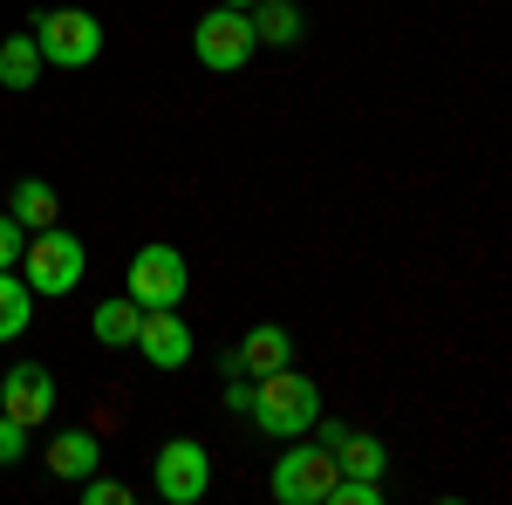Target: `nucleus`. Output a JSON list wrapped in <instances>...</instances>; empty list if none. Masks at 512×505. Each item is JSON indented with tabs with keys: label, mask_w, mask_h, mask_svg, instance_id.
I'll use <instances>...</instances> for the list:
<instances>
[{
	"label": "nucleus",
	"mask_w": 512,
	"mask_h": 505,
	"mask_svg": "<svg viewBox=\"0 0 512 505\" xmlns=\"http://www.w3.org/2000/svg\"><path fill=\"white\" fill-rule=\"evenodd\" d=\"M246 417L253 430H267V437H308V424L321 417V389L315 376H301V369H274V376H253V403H246Z\"/></svg>",
	"instance_id": "nucleus-1"
},
{
	"label": "nucleus",
	"mask_w": 512,
	"mask_h": 505,
	"mask_svg": "<svg viewBox=\"0 0 512 505\" xmlns=\"http://www.w3.org/2000/svg\"><path fill=\"white\" fill-rule=\"evenodd\" d=\"M14 273L35 287L41 301H55V294H76L82 273H89V246H82L76 233H62V226H41V233H28V246H21Z\"/></svg>",
	"instance_id": "nucleus-2"
},
{
	"label": "nucleus",
	"mask_w": 512,
	"mask_h": 505,
	"mask_svg": "<svg viewBox=\"0 0 512 505\" xmlns=\"http://www.w3.org/2000/svg\"><path fill=\"white\" fill-rule=\"evenodd\" d=\"M123 294H130L137 308H185V294H192L185 253L164 246V239H144V246L130 253V267H123Z\"/></svg>",
	"instance_id": "nucleus-3"
},
{
	"label": "nucleus",
	"mask_w": 512,
	"mask_h": 505,
	"mask_svg": "<svg viewBox=\"0 0 512 505\" xmlns=\"http://www.w3.org/2000/svg\"><path fill=\"white\" fill-rule=\"evenodd\" d=\"M35 48L48 69H89L96 55H103V21L89 14V7H48V14H35Z\"/></svg>",
	"instance_id": "nucleus-4"
},
{
	"label": "nucleus",
	"mask_w": 512,
	"mask_h": 505,
	"mask_svg": "<svg viewBox=\"0 0 512 505\" xmlns=\"http://www.w3.org/2000/svg\"><path fill=\"white\" fill-rule=\"evenodd\" d=\"M253 21H246V7H212V14H198L192 28V55L198 69H212V76H239L246 62H253Z\"/></svg>",
	"instance_id": "nucleus-5"
},
{
	"label": "nucleus",
	"mask_w": 512,
	"mask_h": 505,
	"mask_svg": "<svg viewBox=\"0 0 512 505\" xmlns=\"http://www.w3.org/2000/svg\"><path fill=\"white\" fill-rule=\"evenodd\" d=\"M151 492L164 505H198L212 492V451L198 437H164L158 458H151Z\"/></svg>",
	"instance_id": "nucleus-6"
},
{
	"label": "nucleus",
	"mask_w": 512,
	"mask_h": 505,
	"mask_svg": "<svg viewBox=\"0 0 512 505\" xmlns=\"http://www.w3.org/2000/svg\"><path fill=\"white\" fill-rule=\"evenodd\" d=\"M287 444H294V437H287ZM335 478H342L335 451H321V444H294V451H280V458H274V478H267V492H274L280 505H321Z\"/></svg>",
	"instance_id": "nucleus-7"
},
{
	"label": "nucleus",
	"mask_w": 512,
	"mask_h": 505,
	"mask_svg": "<svg viewBox=\"0 0 512 505\" xmlns=\"http://www.w3.org/2000/svg\"><path fill=\"white\" fill-rule=\"evenodd\" d=\"M0 410H7L14 424L41 430L55 417V369H48V362H14V369L0 376Z\"/></svg>",
	"instance_id": "nucleus-8"
},
{
	"label": "nucleus",
	"mask_w": 512,
	"mask_h": 505,
	"mask_svg": "<svg viewBox=\"0 0 512 505\" xmlns=\"http://www.w3.org/2000/svg\"><path fill=\"white\" fill-rule=\"evenodd\" d=\"M130 349L144 355L151 369H185L192 362V328H185V314L178 308H144V321H137V342Z\"/></svg>",
	"instance_id": "nucleus-9"
},
{
	"label": "nucleus",
	"mask_w": 512,
	"mask_h": 505,
	"mask_svg": "<svg viewBox=\"0 0 512 505\" xmlns=\"http://www.w3.org/2000/svg\"><path fill=\"white\" fill-rule=\"evenodd\" d=\"M294 362V335L280 328V321H253L246 335H239V349L219 362L226 376H274V369H287Z\"/></svg>",
	"instance_id": "nucleus-10"
},
{
	"label": "nucleus",
	"mask_w": 512,
	"mask_h": 505,
	"mask_svg": "<svg viewBox=\"0 0 512 505\" xmlns=\"http://www.w3.org/2000/svg\"><path fill=\"white\" fill-rule=\"evenodd\" d=\"M48 471L69 478V485H82L89 471H103V437H96V430H55V437H48Z\"/></svg>",
	"instance_id": "nucleus-11"
},
{
	"label": "nucleus",
	"mask_w": 512,
	"mask_h": 505,
	"mask_svg": "<svg viewBox=\"0 0 512 505\" xmlns=\"http://www.w3.org/2000/svg\"><path fill=\"white\" fill-rule=\"evenodd\" d=\"M246 21H253L260 48H294V41L308 35V14L294 0H260V7H246Z\"/></svg>",
	"instance_id": "nucleus-12"
},
{
	"label": "nucleus",
	"mask_w": 512,
	"mask_h": 505,
	"mask_svg": "<svg viewBox=\"0 0 512 505\" xmlns=\"http://www.w3.org/2000/svg\"><path fill=\"white\" fill-rule=\"evenodd\" d=\"M137 321H144V308H137L130 294H110V301H96V314H89V335H96L103 349H130V342H137Z\"/></svg>",
	"instance_id": "nucleus-13"
},
{
	"label": "nucleus",
	"mask_w": 512,
	"mask_h": 505,
	"mask_svg": "<svg viewBox=\"0 0 512 505\" xmlns=\"http://www.w3.org/2000/svg\"><path fill=\"white\" fill-rule=\"evenodd\" d=\"M7 212H14L28 233L62 226V198H55V185H48V178H21V185H14V198H7Z\"/></svg>",
	"instance_id": "nucleus-14"
},
{
	"label": "nucleus",
	"mask_w": 512,
	"mask_h": 505,
	"mask_svg": "<svg viewBox=\"0 0 512 505\" xmlns=\"http://www.w3.org/2000/svg\"><path fill=\"white\" fill-rule=\"evenodd\" d=\"M41 69H48V62H41V48H35V35H28V28L0 41V89H35Z\"/></svg>",
	"instance_id": "nucleus-15"
},
{
	"label": "nucleus",
	"mask_w": 512,
	"mask_h": 505,
	"mask_svg": "<svg viewBox=\"0 0 512 505\" xmlns=\"http://www.w3.org/2000/svg\"><path fill=\"white\" fill-rule=\"evenodd\" d=\"M28 321H35V287L7 267V273H0V342H21Z\"/></svg>",
	"instance_id": "nucleus-16"
},
{
	"label": "nucleus",
	"mask_w": 512,
	"mask_h": 505,
	"mask_svg": "<svg viewBox=\"0 0 512 505\" xmlns=\"http://www.w3.org/2000/svg\"><path fill=\"white\" fill-rule=\"evenodd\" d=\"M335 465L349 471V478H383L390 471V451H383V437H342V451H335Z\"/></svg>",
	"instance_id": "nucleus-17"
},
{
	"label": "nucleus",
	"mask_w": 512,
	"mask_h": 505,
	"mask_svg": "<svg viewBox=\"0 0 512 505\" xmlns=\"http://www.w3.org/2000/svg\"><path fill=\"white\" fill-rule=\"evenodd\" d=\"M321 505H383V478H349V471H342Z\"/></svg>",
	"instance_id": "nucleus-18"
},
{
	"label": "nucleus",
	"mask_w": 512,
	"mask_h": 505,
	"mask_svg": "<svg viewBox=\"0 0 512 505\" xmlns=\"http://www.w3.org/2000/svg\"><path fill=\"white\" fill-rule=\"evenodd\" d=\"M28 444H35V430L14 424V417L0 410V465H21V458H28Z\"/></svg>",
	"instance_id": "nucleus-19"
},
{
	"label": "nucleus",
	"mask_w": 512,
	"mask_h": 505,
	"mask_svg": "<svg viewBox=\"0 0 512 505\" xmlns=\"http://www.w3.org/2000/svg\"><path fill=\"white\" fill-rule=\"evenodd\" d=\"M82 505H130V485L103 478V471H89V478H82Z\"/></svg>",
	"instance_id": "nucleus-20"
},
{
	"label": "nucleus",
	"mask_w": 512,
	"mask_h": 505,
	"mask_svg": "<svg viewBox=\"0 0 512 505\" xmlns=\"http://www.w3.org/2000/svg\"><path fill=\"white\" fill-rule=\"evenodd\" d=\"M21 246H28V226H21L14 212H0V273L21 260Z\"/></svg>",
	"instance_id": "nucleus-21"
},
{
	"label": "nucleus",
	"mask_w": 512,
	"mask_h": 505,
	"mask_svg": "<svg viewBox=\"0 0 512 505\" xmlns=\"http://www.w3.org/2000/svg\"><path fill=\"white\" fill-rule=\"evenodd\" d=\"M308 430H315V444H321V451H342V437H349V424H335V417H315Z\"/></svg>",
	"instance_id": "nucleus-22"
},
{
	"label": "nucleus",
	"mask_w": 512,
	"mask_h": 505,
	"mask_svg": "<svg viewBox=\"0 0 512 505\" xmlns=\"http://www.w3.org/2000/svg\"><path fill=\"white\" fill-rule=\"evenodd\" d=\"M219 7H260V0H219Z\"/></svg>",
	"instance_id": "nucleus-23"
}]
</instances>
